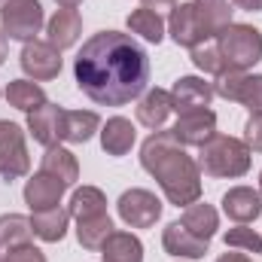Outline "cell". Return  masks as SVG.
<instances>
[{"instance_id": "obj_41", "label": "cell", "mask_w": 262, "mask_h": 262, "mask_svg": "<svg viewBox=\"0 0 262 262\" xmlns=\"http://www.w3.org/2000/svg\"><path fill=\"white\" fill-rule=\"evenodd\" d=\"M6 3H9V0H0V9H3V6H6Z\"/></svg>"}, {"instance_id": "obj_3", "label": "cell", "mask_w": 262, "mask_h": 262, "mask_svg": "<svg viewBox=\"0 0 262 262\" xmlns=\"http://www.w3.org/2000/svg\"><path fill=\"white\" fill-rule=\"evenodd\" d=\"M198 168L207 177H220V180H232V177H244L250 171V146L232 134H213L207 143L198 146Z\"/></svg>"}, {"instance_id": "obj_25", "label": "cell", "mask_w": 262, "mask_h": 262, "mask_svg": "<svg viewBox=\"0 0 262 262\" xmlns=\"http://www.w3.org/2000/svg\"><path fill=\"white\" fill-rule=\"evenodd\" d=\"M195 238H201V241H210L213 235H216V229H220V216H216V210L210 207V204H201V201H195V204H189L186 210H183V220H180Z\"/></svg>"}, {"instance_id": "obj_18", "label": "cell", "mask_w": 262, "mask_h": 262, "mask_svg": "<svg viewBox=\"0 0 262 262\" xmlns=\"http://www.w3.org/2000/svg\"><path fill=\"white\" fill-rule=\"evenodd\" d=\"M134 137H137V131L131 125V119L113 116L101 128V146H104L107 156H128L131 146H134Z\"/></svg>"}, {"instance_id": "obj_16", "label": "cell", "mask_w": 262, "mask_h": 262, "mask_svg": "<svg viewBox=\"0 0 262 262\" xmlns=\"http://www.w3.org/2000/svg\"><path fill=\"white\" fill-rule=\"evenodd\" d=\"M79 34H82V18H79L76 9H58V12L46 21V43L55 46L58 52L76 46Z\"/></svg>"}, {"instance_id": "obj_28", "label": "cell", "mask_w": 262, "mask_h": 262, "mask_svg": "<svg viewBox=\"0 0 262 262\" xmlns=\"http://www.w3.org/2000/svg\"><path fill=\"white\" fill-rule=\"evenodd\" d=\"M128 31L149 40V43H162L165 37V18L156 12V9H146V6H137L128 12Z\"/></svg>"}, {"instance_id": "obj_24", "label": "cell", "mask_w": 262, "mask_h": 262, "mask_svg": "<svg viewBox=\"0 0 262 262\" xmlns=\"http://www.w3.org/2000/svg\"><path fill=\"white\" fill-rule=\"evenodd\" d=\"M3 95H6L9 107H15V110H21V113H34L37 107L46 104V92H43L37 82H31V79H12Z\"/></svg>"}, {"instance_id": "obj_42", "label": "cell", "mask_w": 262, "mask_h": 262, "mask_svg": "<svg viewBox=\"0 0 262 262\" xmlns=\"http://www.w3.org/2000/svg\"><path fill=\"white\" fill-rule=\"evenodd\" d=\"M259 192H262V174H259Z\"/></svg>"}, {"instance_id": "obj_33", "label": "cell", "mask_w": 262, "mask_h": 262, "mask_svg": "<svg viewBox=\"0 0 262 262\" xmlns=\"http://www.w3.org/2000/svg\"><path fill=\"white\" fill-rule=\"evenodd\" d=\"M238 104H244L250 113H262V73H253V76L247 73Z\"/></svg>"}, {"instance_id": "obj_23", "label": "cell", "mask_w": 262, "mask_h": 262, "mask_svg": "<svg viewBox=\"0 0 262 262\" xmlns=\"http://www.w3.org/2000/svg\"><path fill=\"white\" fill-rule=\"evenodd\" d=\"M67 213L79 223V220H92V216H101L107 213V195L98 189V186H79L73 195H70V207Z\"/></svg>"}, {"instance_id": "obj_6", "label": "cell", "mask_w": 262, "mask_h": 262, "mask_svg": "<svg viewBox=\"0 0 262 262\" xmlns=\"http://www.w3.org/2000/svg\"><path fill=\"white\" fill-rule=\"evenodd\" d=\"M168 34H171V40H174L177 46H186V49H195V46H201V43L216 40L213 31L207 28V21L201 18L195 0H189V3H177V6L171 9Z\"/></svg>"}, {"instance_id": "obj_5", "label": "cell", "mask_w": 262, "mask_h": 262, "mask_svg": "<svg viewBox=\"0 0 262 262\" xmlns=\"http://www.w3.org/2000/svg\"><path fill=\"white\" fill-rule=\"evenodd\" d=\"M40 28H43V6H40V0H9L0 9V31L9 40L31 43V40H37Z\"/></svg>"}, {"instance_id": "obj_37", "label": "cell", "mask_w": 262, "mask_h": 262, "mask_svg": "<svg viewBox=\"0 0 262 262\" xmlns=\"http://www.w3.org/2000/svg\"><path fill=\"white\" fill-rule=\"evenodd\" d=\"M238 9H247V12H262V0H232Z\"/></svg>"}, {"instance_id": "obj_4", "label": "cell", "mask_w": 262, "mask_h": 262, "mask_svg": "<svg viewBox=\"0 0 262 262\" xmlns=\"http://www.w3.org/2000/svg\"><path fill=\"white\" fill-rule=\"evenodd\" d=\"M216 49L223 55L226 67L247 70L256 61H262V34L253 25H229L216 34Z\"/></svg>"}, {"instance_id": "obj_7", "label": "cell", "mask_w": 262, "mask_h": 262, "mask_svg": "<svg viewBox=\"0 0 262 262\" xmlns=\"http://www.w3.org/2000/svg\"><path fill=\"white\" fill-rule=\"evenodd\" d=\"M31 171V156L25 146V131L9 119H0V180H18Z\"/></svg>"}, {"instance_id": "obj_15", "label": "cell", "mask_w": 262, "mask_h": 262, "mask_svg": "<svg viewBox=\"0 0 262 262\" xmlns=\"http://www.w3.org/2000/svg\"><path fill=\"white\" fill-rule=\"evenodd\" d=\"M171 113H174V104H171V92H165V89H146L137 101V122L143 128L159 131Z\"/></svg>"}, {"instance_id": "obj_39", "label": "cell", "mask_w": 262, "mask_h": 262, "mask_svg": "<svg viewBox=\"0 0 262 262\" xmlns=\"http://www.w3.org/2000/svg\"><path fill=\"white\" fill-rule=\"evenodd\" d=\"M6 40H9V37H6V34L0 31V64L6 61Z\"/></svg>"}, {"instance_id": "obj_22", "label": "cell", "mask_w": 262, "mask_h": 262, "mask_svg": "<svg viewBox=\"0 0 262 262\" xmlns=\"http://www.w3.org/2000/svg\"><path fill=\"white\" fill-rule=\"evenodd\" d=\"M67 220H70V213L61 210V207L37 210V213L31 216V229H34V235H37L40 241H46V244H58V241L67 235Z\"/></svg>"}, {"instance_id": "obj_35", "label": "cell", "mask_w": 262, "mask_h": 262, "mask_svg": "<svg viewBox=\"0 0 262 262\" xmlns=\"http://www.w3.org/2000/svg\"><path fill=\"white\" fill-rule=\"evenodd\" d=\"M3 262H46V256H43L40 247H34V244H21V247L3 253Z\"/></svg>"}, {"instance_id": "obj_11", "label": "cell", "mask_w": 262, "mask_h": 262, "mask_svg": "<svg viewBox=\"0 0 262 262\" xmlns=\"http://www.w3.org/2000/svg\"><path fill=\"white\" fill-rule=\"evenodd\" d=\"M64 183L52 174H34L28 183H25V204L31 207V213L37 210H52L61 204V195H64Z\"/></svg>"}, {"instance_id": "obj_2", "label": "cell", "mask_w": 262, "mask_h": 262, "mask_svg": "<svg viewBox=\"0 0 262 262\" xmlns=\"http://www.w3.org/2000/svg\"><path fill=\"white\" fill-rule=\"evenodd\" d=\"M143 171L162 186L165 198L177 207H189L201 198V168L174 140L171 131H152L140 146Z\"/></svg>"}, {"instance_id": "obj_19", "label": "cell", "mask_w": 262, "mask_h": 262, "mask_svg": "<svg viewBox=\"0 0 262 262\" xmlns=\"http://www.w3.org/2000/svg\"><path fill=\"white\" fill-rule=\"evenodd\" d=\"M40 171L58 177L64 186H73L79 180V162H76V156L70 149H64V146H58V143L55 146H46V156L40 162Z\"/></svg>"}, {"instance_id": "obj_9", "label": "cell", "mask_w": 262, "mask_h": 262, "mask_svg": "<svg viewBox=\"0 0 262 262\" xmlns=\"http://www.w3.org/2000/svg\"><path fill=\"white\" fill-rule=\"evenodd\" d=\"M18 61H21V70L34 82H46V79H55L61 73V52L55 46H49V43H40V40L25 43Z\"/></svg>"}, {"instance_id": "obj_29", "label": "cell", "mask_w": 262, "mask_h": 262, "mask_svg": "<svg viewBox=\"0 0 262 262\" xmlns=\"http://www.w3.org/2000/svg\"><path fill=\"white\" fill-rule=\"evenodd\" d=\"M195 6H198V12H201V18L207 21V28L213 31V37L223 28L232 25V3L229 0H195Z\"/></svg>"}, {"instance_id": "obj_40", "label": "cell", "mask_w": 262, "mask_h": 262, "mask_svg": "<svg viewBox=\"0 0 262 262\" xmlns=\"http://www.w3.org/2000/svg\"><path fill=\"white\" fill-rule=\"evenodd\" d=\"M55 3H58L61 9H73V6H79L82 0H55Z\"/></svg>"}, {"instance_id": "obj_27", "label": "cell", "mask_w": 262, "mask_h": 262, "mask_svg": "<svg viewBox=\"0 0 262 262\" xmlns=\"http://www.w3.org/2000/svg\"><path fill=\"white\" fill-rule=\"evenodd\" d=\"M113 220L110 213H101V216H92V220H79L76 223V241L85 247V250H101L104 241L113 235Z\"/></svg>"}, {"instance_id": "obj_26", "label": "cell", "mask_w": 262, "mask_h": 262, "mask_svg": "<svg viewBox=\"0 0 262 262\" xmlns=\"http://www.w3.org/2000/svg\"><path fill=\"white\" fill-rule=\"evenodd\" d=\"M31 220L28 216H18V213H6L0 216V256L21 247V244H31Z\"/></svg>"}, {"instance_id": "obj_20", "label": "cell", "mask_w": 262, "mask_h": 262, "mask_svg": "<svg viewBox=\"0 0 262 262\" xmlns=\"http://www.w3.org/2000/svg\"><path fill=\"white\" fill-rule=\"evenodd\" d=\"M98 128H101V119L92 110H64L61 116V140L67 143H85Z\"/></svg>"}, {"instance_id": "obj_31", "label": "cell", "mask_w": 262, "mask_h": 262, "mask_svg": "<svg viewBox=\"0 0 262 262\" xmlns=\"http://www.w3.org/2000/svg\"><path fill=\"white\" fill-rule=\"evenodd\" d=\"M226 247H241L244 253H262V235H256L247 223H238L235 229H229L223 235Z\"/></svg>"}, {"instance_id": "obj_30", "label": "cell", "mask_w": 262, "mask_h": 262, "mask_svg": "<svg viewBox=\"0 0 262 262\" xmlns=\"http://www.w3.org/2000/svg\"><path fill=\"white\" fill-rule=\"evenodd\" d=\"M189 58H192V64L198 70L213 73V76H220L223 70H229L226 61H223V55H220V49H216V43H201L195 49H189Z\"/></svg>"}, {"instance_id": "obj_8", "label": "cell", "mask_w": 262, "mask_h": 262, "mask_svg": "<svg viewBox=\"0 0 262 262\" xmlns=\"http://www.w3.org/2000/svg\"><path fill=\"white\" fill-rule=\"evenodd\" d=\"M116 207H119L122 223L131 226V229H152L159 223V216H162V201L152 195L149 189H128V192H122L119 201H116Z\"/></svg>"}, {"instance_id": "obj_13", "label": "cell", "mask_w": 262, "mask_h": 262, "mask_svg": "<svg viewBox=\"0 0 262 262\" xmlns=\"http://www.w3.org/2000/svg\"><path fill=\"white\" fill-rule=\"evenodd\" d=\"M61 116H64V110L58 104H49V101L43 107H37L34 113H28V131H31V137L40 146H55L61 140Z\"/></svg>"}, {"instance_id": "obj_14", "label": "cell", "mask_w": 262, "mask_h": 262, "mask_svg": "<svg viewBox=\"0 0 262 262\" xmlns=\"http://www.w3.org/2000/svg\"><path fill=\"white\" fill-rule=\"evenodd\" d=\"M207 244H210V241L195 238L180 220L171 223V226L162 232V247H165V253H171V256H177V259H201V256L207 253Z\"/></svg>"}, {"instance_id": "obj_32", "label": "cell", "mask_w": 262, "mask_h": 262, "mask_svg": "<svg viewBox=\"0 0 262 262\" xmlns=\"http://www.w3.org/2000/svg\"><path fill=\"white\" fill-rule=\"evenodd\" d=\"M244 79H247V73L244 70H223L216 79H213V95H220V98H226V101H235L238 104V98H241V89H244Z\"/></svg>"}, {"instance_id": "obj_17", "label": "cell", "mask_w": 262, "mask_h": 262, "mask_svg": "<svg viewBox=\"0 0 262 262\" xmlns=\"http://www.w3.org/2000/svg\"><path fill=\"white\" fill-rule=\"evenodd\" d=\"M223 213L235 223H253L262 213V192L250 186H235L223 195Z\"/></svg>"}, {"instance_id": "obj_1", "label": "cell", "mask_w": 262, "mask_h": 262, "mask_svg": "<svg viewBox=\"0 0 262 262\" xmlns=\"http://www.w3.org/2000/svg\"><path fill=\"white\" fill-rule=\"evenodd\" d=\"M73 76L89 101L101 107H125L149 85V55L131 34L98 31L82 43Z\"/></svg>"}, {"instance_id": "obj_36", "label": "cell", "mask_w": 262, "mask_h": 262, "mask_svg": "<svg viewBox=\"0 0 262 262\" xmlns=\"http://www.w3.org/2000/svg\"><path fill=\"white\" fill-rule=\"evenodd\" d=\"M140 6H146V9H174L177 6V0H140Z\"/></svg>"}, {"instance_id": "obj_12", "label": "cell", "mask_w": 262, "mask_h": 262, "mask_svg": "<svg viewBox=\"0 0 262 262\" xmlns=\"http://www.w3.org/2000/svg\"><path fill=\"white\" fill-rule=\"evenodd\" d=\"M210 98H213V85L204 82L201 76H180L171 89V104H174L177 113L210 107Z\"/></svg>"}, {"instance_id": "obj_38", "label": "cell", "mask_w": 262, "mask_h": 262, "mask_svg": "<svg viewBox=\"0 0 262 262\" xmlns=\"http://www.w3.org/2000/svg\"><path fill=\"white\" fill-rule=\"evenodd\" d=\"M216 262H250V259H247L244 253H223Z\"/></svg>"}, {"instance_id": "obj_43", "label": "cell", "mask_w": 262, "mask_h": 262, "mask_svg": "<svg viewBox=\"0 0 262 262\" xmlns=\"http://www.w3.org/2000/svg\"><path fill=\"white\" fill-rule=\"evenodd\" d=\"M0 95H3V92H0Z\"/></svg>"}, {"instance_id": "obj_34", "label": "cell", "mask_w": 262, "mask_h": 262, "mask_svg": "<svg viewBox=\"0 0 262 262\" xmlns=\"http://www.w3.org/2000/svg\"><path fill=\"white\" fill-rule=\"evenodd\" d=\"M244 143L250 146V152H262V113H250L244 125Z\"/></svg>"}, {"instance_id": "obj_10", "label": "cell", "mask_w": 262, "mask_h": 262, "mask_svg": "<svg viewBox=\"0 0 262 262\" xmlns=\"http://www.w3.org/2000/svg\"><path fill=\"white\" fill-rule=\"evenodd\" d=\"M171 134H174V140L180 146H201V143H207L216 134V113L207 110V107L180 113V119L174 122Z\"/></svg>"}, {"instance_id": "obj_21", "label": "cell", "mask_w": 262, "mask_h": 262, "mask_svg": "<svg viewBox=\"0 0 262 262\" xmlns=\"http://www.w3.org/2000/svg\"><path fill=\"white\" fill-rule=\"evenodd\" d=\"M104 262H143V244L131 232H113L104 247H101Z\"/></svg>"}]
</instances>
